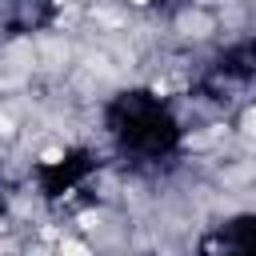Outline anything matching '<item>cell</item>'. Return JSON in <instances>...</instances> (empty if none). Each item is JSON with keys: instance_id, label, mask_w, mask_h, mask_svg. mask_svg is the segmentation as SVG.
Segmentation results:
<instances>
[{"instance_id": "6da1fadb", "label": "cell", "mask_w": 256, "mask_h": 256, "mask_svg": "<svg viewBox=\"0 0 256 256\" xmlns=\"http://www.w3.org/2000/svg\"><path fill=\"white\" fill-rule=\"evenodd\" d=\"M60 256H92V248L84 240H64L60 244Z\"/></svg>"}, {"instance_id": "7a4b0ae2", "label": "cell", "mask_w": 256, "mask_h": 256, "mask_svg": "<svg viewBox=\"0 0 256 256\" xmlns=\"http://www.w3.org/2000/svg\"><path fill=\"white\" fill-rule=\"evenodd\" d=\"M244 132H248V136H252V140H256V108H252V112H248V116H244Z\"/></svg>"}, {"instance_id": "3957f363", "label": "cell", "mask_w": 256, "mask_h": 256, "mask_svg": "<svg viewBox=\"0 0 256 256\" xmlns=\"http://www.w3.org/2000/svg\"><path fill=\"white\" fill-rule=\"evenodd\" d=\"M128 4H136V8H148V4H152V0H128Z\"/></svg>"}]
</instances>
